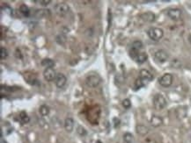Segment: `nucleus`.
Masks as SVG:
<instances>
[{"label":"nucleus","mask_w":191,"mask_h":143,"mask_svg":"<svg viewBox=\"0 0 191 143\" xmlns=\"http://www.w3.org/2000/svg\"><path fill=\"white\" fill-rule=\"evenodd\" d=\"M153 106L154 108L158 111H160L166 106V99L161 94H157L153 98Z\"/></svg>","instance_id":"nucleus-1"},{"label":"nucleus","mask_w":191,"mask_h":143,"mask_svg":"<svg viewBox=\"0 0 191 143\" xmlns=\"http://www.w3.org/2000/svg\"><path fill=\"white\" fill-rule=\"evenodd\" d=\"M147 34H148V36L150 37V39L154 41H158V40H161L164 35L163 30L160 28H158V27H151L148 30Z\"/></svg>","instance_id":"nucleus-2"},{"label":"nucleus","mask_w":191,"mask_h":143,"mask_svg":"<svg viewBox=\"0 0 191 143\" xmlns=\"http://www.w3.org/2000/svg\"><path fill=\"white\" fill-rule=\"evenodd\" d=\"M101 82V78L99 75L97 74H93V75H90L86 77L85 79V83L87 86L91 87V88H95L97 87L100 83Z\"/></svg>","instance_id":"nucleus-3"},{"label":"nucleus","mask_w":191,"mask_h":143,"mask_svg":"<svg viewBox=\"0 0 191 143\" xmlns=\"http://www.w3.org/2000/svg\"><path fill=\"white\" fill-rule=\"evenodd\" d=\"M55 11L56 13L60 16V17H64L66 14H68V12L70 11V7L67 4L65 3H58L55 5Z\"/></svg>","instance_id":"nucleus-4"},{"label":"nucleus","mask_w":191,"mask_h":143,"mask_svg":"<svg viewBox=\"0 0 191 143\" xmlns=\"http://www.w3.org/2000/svg\"><path fill=\"white\" fill-rule=\"evenodd\" d=\"M173 75L169 73L164 74L161 77L158 78V83L163 87H169L173 83Z\"/></svg>","instance_id":"nucleus-5"},{"label":"nucleus","mask_w":191,"mask_h":143,"mask_svg":"<svg viewBox=\"0 0 191 143\" xmlns=\"http://www.w3.org/2000/svg\"><path fill=\"white\" fill-rule=\"evenodd\" d=\"M56 75H57V74L56 73V70L53 68H47L43 71L44 79L48 82H52V81L56 80Z\"/></svg>","instance_id":"nucleus-6"},{"label":"nucleus","mask_w":191,"mask_h":143,"mask_svg":"<svg viewBox=\"0 0 191 143\" xmlns=\"http://www.w3.org/2000/svg\"><path fill=\"white\" fill-rule=\"evenodd\" d=\"M167 16L173 20H179L182 17V11L177 8L169 9L167 11Z\"/></svg>","instance_id":"nucleus-7"},{"label":"nucleus","mask_w":191,"mask_h":143,"mask_svg":"<svg viewBox=\"0 0 191 143\" xmlns=\"http://www.w3.org/2000/svg\"><path fill=\"white\" fill-rule=\"evenodd\" d=\"M154 56H155L156 61H158V63H165V62H166L167 59H168V55H167V53H166L165 50H162V49L156 51Z\"/></svg>","instance_id":"nucleus-8"},{"label":"nucleus","mask_w":191,"mask_h":143,"mask_svg":"<svg viewBox=\"0 0 191 143\" xmlns=\"http://www.w3.org/2000/svg\"><path fill=\"white\" fill-rule=\"evenodd\" d=\"M139 78L144 83H148L153 80V74L147 70H141L139 72Z\"/></svg>","instance_id":"nucleus-9"},{"label":"nucleus","mask_w":191,"mask_h":143,"mask_svg":"<svg viewBox=\"0 0 191 143\" xmlns=\"http://www.w3.org/2000/svg\"><path fill=\"white\" fill-rule=\"evenodd\" d=\"M55 81H56V87L59 88V89H61V88H63V87L65 85V83H66V82H67V78H66V76H65L64 74L59 73V74H57V75H56Z\"/></svg>","instance_id":"nucleus-10"},{"label":"nucleus","mask_w":191,"mask_h":143,"mask_svg":"<svg viewBox=\"0 0 191 143\" xmlns=\"http://www.w3.org/2000/svg\"><path fill=\"white\" fill-rule=\"evenodd\" d=\"M64 128L66 132L72 133L74 128V120L72 118H67L64 121Z\"/></svg>","instance_id":"nucleus-11"},{"label":"nucleus","mask_w":191,"mask_h":143,"mask_svg":"<svg viewBox=\"0 0 191 143\" xmlns=\"http://www.w3.org/2000/svg\"><path fill=\"white\" fill-rule=\"evenodd\" d=\"M141 19L143 20H145V22L151 23V22H153L155 20V14L153 13V12H151V11H147V12L143 13L141 15Z\"/></svg>","instance_id":"nucleus-12"},{"label":"nucleus","mask_w":191,"mask_h":143,"mask_svg":"<svg viewBox=\"0 0 191 143\" xmlns=\"http://www.w3.org/2000/svg\"><path fill=\"white\" fill-rule=\"evenodd\" d=\"M151 124H152V126H154V127L160 126L163 124V119H162L161 117L154 115V116L152 117V119H151Z\"/></svg>","instance_id":"nucleus-13"},{"label":"nucleus","mask_w":191,"mask_h":143,"mask_svg":"<svg viewBox=\"0 0 191 143\" xmlns=\"http://www.w3.org/2000/svg\"><path fill=\"white\" fill-rule=\"evenodd\" d=\"M136 131H137V133L138 134H140L142 136H145L149 133V128L147 126H144V125H138L136 127Z\"/></svg>","instance_id":"nucleus-14"},{"label":"nucleus","mask_w":191,"mask_h":143,"mask_svg":"<svg viewBox=\"0 0 191 143\" xmlns=\"http://www.w3.org/2000/svg\"><path fill=\"white\" fill-rule=\"evenodd\" d=\"M147 58H148L147 54L145 53V52H142V53H139V55H137V57L136 59V62L137 63H139V64H142V63H145L147 61Z\"/></svg>","instance_id":"nucleus-15"},{"label":"nucleus","mask_w":191,"mask_h":143,"mask_svg":"<svg viewBox=\"0 0 191 143\" xmlns=\"http://www.w3.org/2000/svg\"><path fill=\"white\" fill-rule=\"evenodd\" d=\"M20 13L24 17H29V15H30V10H29V8L26 4H22L20 6Z\"/></svg>","instance_id":"nucleus-16"},{"label":"nucleus","mask_w":191,"mask_h":143,"mask_svg":"<svg viewBox=\"0 0 191 143\" xmlns=\"http://www.w3.org/2000/svg\"><path fill=\"white\" fill-rule=\"evenodd\" d=\"M41 65L43 67H46L47 68H53L55 66V62L49 58H47V59H43L41 61Z\"/></svg>","instance_id":"nucleus-17"},{"label":"nucleus","mask_w":191,"mask_h":143,"mask_svg":"<svg viewBox=\"0 0 191 143\" xmlns=\"http://www.w3.org/2000/svg\"><path fill=\"white\" fill-rule=\"evenodd\" d=\"M20 120L22 124H27L29 122L30 119L28 117V115L27 114L26 111H21L20 114Z\"/></svg>","instance_id":"nucleus-18"},{"label":"nucleus","mask_w":191,"mask_h":143,"mask_svg":"<svg viewBox=\"0 0 191 143\" xmlns=\"http://www.w3.org/2000/svg\"><path fill=\"white\" fill-rule=\"evenodd\" d=\"M133 142V135L130 133H126L123 134V143Z\"/></svg>","instance_id":"nucleus-19"},{"label":"nucleus","mask_w":191,"mask_h":143,"mask_svg":"<svg viewBox=\"0 0 191 143\" xmlns=\"http://www.w3.org/2000/svg\"><path fill=\"white\" fill-rule=\"evenodd\" d=\"M143 47V43L140 41V40H135L132 45H131V48L133 49H136V50H140L141 48Z\"/></svg>","instance_id":"nucleus-20"},{"label":"nucleus","mask_w":191,"mask_h":143,"mask_svg":"<svg viewBox=\"0 0 191 143\" xmlns=\"http://www.w3.org/2000/svg\"><path fill=\"white\" fill-rule=\"evenodd\" d=\"M49 11L48 10H37L36 12H35V16L38 17V18H41L42 16H47V15H49Z\"/></svg>","instance_id":"nucleus-21"},{"label":"nucleus","mask_w":191,"mask_h":143,"mask_svg":"<svg viewBox=\"0 0 191 143\" xmlns=\"http://www.w3.org/2000/svg\"><path fill=\"white\" fill-rule=\"evenodd\" d=\"M39 111H40L41 116H47L49 113V108L47 106H41L39 109Z\"/></svg>","instance_id":"nucleus-22"},{"label":"nucleus","mask_w":191,"mask_h":143,"mask_svg":"<svg viewBox=\"0 0 191 143\" xmlns=\"http://www.w3.org/2000/svg\"><path fill=\"white\" fill-rule=\"evenodd\" d=\"M144 86H145V83H144L140 78H138V79L136 80V82H135V86H134L135 90H139V89H141V88L144 87Z\"/></svg>","instance_id":"nucleus-23"},{"label":"nucleus","mask_w":191,"mask_h":143,"mask_svg":"<svg viewBox=\"0 0 191 143\" xmlns=\"http://www.w3.org/2000/svg\"><path fill=\"white\" fill-rule=\"evenodd\" d=\"M77 133L80 135V136H85L86 134H87V132H86V130L82 126H77Z\"/></svg>","instance_id":"nucleus-24"},{"label":"nucleus","mask_w":191,"mask_h":143,"mask_svg":"<svg viewBox=\"0 0 191 143\" xmlns=\"http://www.w3.org/2000/svg\"><path fill=\"white\" fill-rule=\"evenodd\" d=\"M0 58H1V60H4V59H5L7 56H8V51H7V49L5 48V47H1V49H0Z\"/></svg>","instance_id":"nucleus-25"},{"label":"nucleus","mask_w":191,"mask_h":143,"mask_svg":"<svg viewBox=\"0 0 191 143\" xmlns=\"http://www.w3.org/2000/svg\"><path fill=\"white\" fill-rule=\"evenodd\" d=\"M122 106L123 107L126 108V109H129V108L131 106V102L129 98H126L122 101Z\"/></svg>","instance_id":"nucleus-26"},{"label":"nucleus","mask_w":191,"mask_h":143,"mask_svg":"<svg viewBox=\"0 0 191 143\" xmlns=\"http://www.w3.org/2000/svg\"><path fill=\"white\" fill-rule=\"evenodd\" d=\"M35 2L37 3V4H40L42 6H47V5H48L51 3L50 0H40V1H35Z\"/></svg>","instance_id":"nucleus-27"},{"label":"nucleus","mask_w":191,"mask_h":143,"mask_svg":"<svg viewBox=\"0 0 191 143\" xmlns=\"http://www.w3.org/2000/svg\"><path fill=\"white\" fill-rule=\"evenodd\" d=\"M114 122H115V127H117V126L120 125V119H119L115 118V119H114Z\"/></svg>","instance_id":"nucleus-28"},{"label":"nucleus","mask_w":191,"mask_h":143,"mask_svg":"<svg viewBox=\"0 0 191 143\" xmlns=\"http://www.w3.org/2000/svg\"><path fill=\"white\" fill-rule=\"evenodd\" d=\"M189 40H190V44H191V34L190 35V38H189Z\"/></svg>","instance_id":"nucleus-29"},{"label":"nucleus","mask_w":191,"mask_h":143,"mask_svg":"<svg viewBox=\"0 0 191 143\" xmlns=\"http://www.w3.org/2000/svg\"><path fill=\"white\" fill-rule=\"evenodd\" d=\"M96 143H102V142H101V141H97V142H96Z\"/></svg>","instance_id":"nucleus-30"},{"label":"nucleus","mask_w":191,"mask_h":143,"mask_svg":"<svg viewBox=\"0 0 191 143\" xmlns=\"http://www.w3.org/2000/svg\"><path fill=\"white\" fill-rule=\"evenodd\" d=\"M152 143H157V142H152Z\"/></svg>","instance_id":"nucleus-31"}]
</instances>
